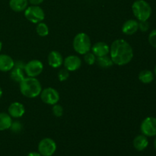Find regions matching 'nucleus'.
<instances>
[{"mask_svg":"<svg viewBox=\"0 0 156 156\" xmlns=\"http://www.w3.org/2000/svg\"><path fill=\"white\" fill-rule=\"evenodd\" d=\"M12 132H13L14 133H19L21 130H22V124L20 123L19 121H12V125H11L10 128Z\"/></svg>","mask_w":156,"mask_h":156,"instance_id":"obj_25","label":"nucleus"},{"mask_svg":"<svg viewBox=\"0 0 156 156\" xmlns=\"http://www.w3.org/2000/svg\"><path fill=\"white\" fill-rule=\"evenodd\" d=\"M73 46L76 53L80 55H85L91 49V39L87 34L81 32L75 36Z\"/></svg>","mask_w":156,"mask_h":156,"instance_id":"obj_4","label":"nucleus"},{"mask_svg":"<svg viewBox=\"0 0 156 156\" xmlns=\"http://www.w3.org/2000/svg\"><path fill=\"white\" fill-rule=\"evenodd\" d=\"M28 6V0H9V7L15 12H21Z\"/></svg>","mask_w":156,"mask_h":156,"instance_id":"obj_18","label":"nucleus"},{"mask_svg":"<svg viewBox=\"0 0 156 156\" xmlns=\"http://www.w3.org/2000/svg\"><path fill=\"white\" fill-rule=\"evenodd\" d=\"M12 123L11 116L7 113H0V131H4L10 128Z\"/></svg>","mask_w":156,"mask_h":156,"instance_id":"obj_19","label":"nucleus"},{"mask_svg":"<svg viewBox=\"0 0 156 156\" xmlns=\"http://www.w3.org/2000/svg\"><path fill=\"white\" fill-rule=\"evenodd\" d=\"M36 32L40 37H47L49 34V27L47 24L44 22H40L37 24Z\"/></svg>","mask_w":156,"mask_h":156,"instance_id":"obj_22","label":"nucleus"},{"mask_svg":"<svg viewBox=\"0 0 156 156\" xmlns=\"http://www.w3.org/2000/svg\"><path fill=\"white\" fill-rule=\"evenodd\" d=\"M15 61L7 54H0V71L9 72L13 69Z\"/></svg>","mask_w":156,"mask_h":156,"instance_id":"obj_16","label":"nucleus"},{"mask_svg":"<svg viewBox=\"0 0 156 156\" xmlns=\"http://www.w3.org/2000/svg\"><path fill=\"white\" fill-rule=\"evenodd\" d=\"M134 16L139 21H148L152 15V7L145 0H136L132 5Z\"/></svg>","mask_w":156,"mask_h":156,"instance_id":"obj_3","label":"nucleus"},{"mask_svg":"<svg viewBox=\"0 0 156 156\" xmlns=\"http://www.w3.org/2000/svg\"><path fill=\"white\" fill-rule=\"evenodd\" d=\"M52 111L53 114L55 117H62L63 114V108L61 105L56 104V105H53V108H52Z\"/></svg>","mask_w":156,"mask_h":156,"instance_id":"obj_24","label":"nucleus"},{"mask_svg":"<svg viewBox=\"0 0 156 156\" xmlns=\"http://www.w3.org/2000/svg\"><path fill=\"white\" fill-rule=\"evenodd\" d=\"M56 150V144L50 138H44L38 144V152L42 156H52Z\"/></svg>","mask_w":156,"mask_h":156,"instance_id":"obj_8","label":"nucleus"},{"mask_svg":"<svg viewBox=\"0 0 156 156\" xmlns=\"http://www.w3.org/2000/svg\"><path fill=\"white\" fill-rule=\"evenodd\" d=\"M24 73L28 77L36 78L42 73L44 64L38 59H32L24 66Z\"/></svg>","mask_w":156,"mask_h":156,"instance_id":"obj_7","label":"nucleus"},{"mask_svg":"<svg viewBox=\"0 0 156 156\" xmlns=\"http://www.w3.org/2000/svg\"><path fill=\"white\" fill-rule=\"evenodd\" d=\"M133 145L135 149H136L139 152L145 150L149 146V140H148L147 136L142 134V135H138L135 137L133 142Z\"/></svg>","mask_w":156,"mask_h":156,"instance_id":"obj_17","label":"nucleus"},{"mask_svg":"<svg viewBox=\"0 0 156 156\" xmlns=\"http://www.w3.org/2000/svg\"><path fill=\"white\" fill-rule=\"evenodd\" d=\"M154 73H155V76H156V66H155V69H154Z\"/></svg>","mask_w":156,"mask_h":156,"instance_id":"obj_34","label":"nucleus"},{"mask_svg":"<svg viewBox=\"0 0 156 156\" xmlns=\"http://www.w3.org/2000/svg\"><path fill=\"white\" fill-rule=\"evenodd\" d=\"M27 156H42L39 152H31L30 153H28L27 155Z\"/></svg>","mask_w":156,"mask_h":156,"instance_id":"obj_30","label":"nucleus"},{"mask_svg":"<svg viewBox=\"0 0 156 156\" xmlns=\"http://www.w3.org/2000/svg\"><path fill=\"white\" fill-rule=\"evenodd\" d=\"M47 61L49 66L53 69L59 68L63 64V58L59 52L53 50L47 56Z\"/></svg>","mask_w":156,"mask_h":156,"instance_id":"obj_13","label":"nucleus"},{"mask_svg":"<svg viewBox=\"0 0 156 156\" xmlns=\"http://www.w3.org/2000/svg\"><path fill=\"white\" fill-rule=\"evenodd\" d=\"M149 29V24L148 21H140L139 22V30H140L143 32L147 31Z\"/></svg>","mask_w":156,"mask_h":156,"instance_id":"obj_28","label":"nucleus"},{"mask_svg":"<svg viewBox=\"0 0 156 156\" xmlns=\"http://www.w3.org/2000/svg\"><path fill=\"white\" fill-rule=\"evenodd\" d=\"M148 41L149 44L154 48H156V29L152 30L148 37Z\"/></svg>","mask_w":156,"mask_h":156,"instance_id":"obj_27","label":"nucleus"},{"mask_svg":"<svg viewBox=\"0 0 156 156\" xmlns=\"http://www.w3.org/2000/svg\"><path fill=\"white\" fill-rule=\"evenodd\" d=\"M69 77V72L66 69H62L58 73V79L60 82H64V81L67 80Z\"/></svg>","mask_w":156,"mask_h":156,"instance_id":"obj_26","label":"nucleus"},{"mask_svg":"<svg viewBox=\"0 0 156 156\" xmlns=\"http://www.w3.org/2000/svg\"><path fill=\"white\" fill-rule=\"evenodd\" d=\"M139 30L138 21L134 19H129L123 23L122 26V31L126 35H133Z\"/></svg>","mask_w":156,"mask_h":156,"instance_id":"obj_15","label":"nucleus"},{"mask_svg":"<svg viewBox=\"0 0 156 156\" xmlns=\"http://www.w3.org/2000/svg\"><path fill=\"white\" fill-rule=\"evenodd\" d=\"M2 49V42L0 41V52H1Z\"/></svg>","mask_w":156,"mask_h":156,"instance_id":"obj_33","label":"nucleus"},{"mask_svg":"<svg viewBox=\"0 0 156 156\" xmlns=\"http://www.w3.org/2000/svg\"><path fill=\"white\" fill-rule=\"evenodd\" d=\"M44 1V0H28V2L31 5H40Z\"/></svg>","mask_w":156,"mask_h":156,"instance_id":"obj_29","label":"nucleus"},{"mask_svg":"<svg viewBox=\"0 0 156 156\" xmlns=\"http://www.w3.org/2000/svg\"><path fill=\"white\" fill-rule=\"evenodd\" d=\"M24 66L25 63H24L21 61H17L15 62V66H14L13 69L11 70L10 77L14 82H20L25 78L24 76Z\"/></svg>","mask_w":156,"mask_h":156,"instance_id":"obj_10","label":"nucleus"},{"mask_svg":"<svg viewBox=\"0 0 156 156\" xmlns=\"http://www.w3.org/2000/svg\"><path fill=\"white\" fill-rule=\"evenodd\" d=\"M2 94H3V91H2V90L1 87H0V98H1L2 96Z\"/></svg>","mask_w":156,"mask_h":156,"instance_id":"obj_31","label":"nucleus"},{"mask_svg":"<svg viewBox=\"0 0 156 156\" xmlns=\"http://www.w3.org/2000/svg\"><path fill=\"white\" fill-rule=\"evenodd\" d=\"M24 16L30 22L38 24L44 20L45 13L39 5H30L24 10Z\"/></svg>","mask_w":156,"mask_h":156,"instance_id":"obj_5","label":"nucleus"},{"mask_svg":"<svg viewBox=\"0 0 156 156\" xmlns=\"http://www.w3.org/2000/svg\"><path fill=\"white\" fill-rule=\"evenodd\" d=\"M25 113L24 106L20 102H13L8 108V114L13 118H21Z\"/></svg>","mask_w":156,"mask_h":156,"instance_id":"obj_12","label":"nucleus"},{"mask_svg":"<svg viewBox=\"0 0 156 156\" xmlns=\"http://www.w3.org/2000/svg\"><path fill=\"white\" fill-rule=\"evenodd\" d=\"M96 59H97V57H96L95 55H94L92 52L91 53V52L89 51L84 55V60H85V62L89 66L94 65L96 62Z\"/></svg>","mask_w":156,"mask_h":156,"instance_id":"obj_23","label":"nucleus"},{"mask_svg":"<svg viewBox=\"0 0 156 156\" xmlns=\"http://www.w3.org/2000/svg\"><path fill=\"white\" fill-rule=\"evenodd\" d=\"M140 129L143 135L147 137H153L156 136V118L154 117H148L143 120Z\"/></svg>","mask_w":156,"mask_h":156,"instance_id":"obj_9","label":"nucleus"},{"mask_svg":"<svg viewBox=\"0 0 156 156\" xmlns=\"http://www.w3.org/2000/svg\"><path fill=\"white\" fill-rule=\"evenodd\" d=\"M41 101L46 105H54L58 104L59 98V94L57 90L55 88L49 87L42 90L41 94H40Z\"/></svg>","mask_w":156,"mask_h":156,"instance_id":"obj_6","label":"nucleus"},{"mask_svg":"<svg viewBox=\"0 0 156 156\" xmlns=\"http://www.w3.org/2000/svg\"><path fill=\"white\" fill-rule=\"evenodd\" d=\"M154 147H155V150H156V136H155V139L154 140Z\"/></svg>","mask_w":156,"mask_h":156,"instance_id":"obj_32","label":"nucleus"},{"mask_svg":"<svg viewBox=\"0 0 156 156\" xmlns=\"http://www.w3.org/2000/svg\"><path fill=\"white\" fill-rule=\"evenodd\" d=\"M91 51L95 55L96 57L107 56L110 53V47L105 42H97L91 47Z\"/></svg>","mask_w":156,"mask_h":156,"instance_id":"obj_14","label":"nucleus"},{"mask_svg":"<svg viewBox=\"0 0 156 156\" xmlns=\"http://www.w3.org/2000/svg\"><path fill=\"white\" fill-rule=\"evenodd\" d=\"M63 65L69 72H74L79 69L82 66V60L76 55H70L63 59Z\"/></svg>","mask_w":156,"mask_h":156,"instance_id":"obj_11","label":"nucleus"},{"mask_svg":"<svg viewBox=\"0 0 156 156\" xmlns=\"http://www.w3.org/2000/svg\"><path fill=\"white\" fill-rule=\"evenodd\" d=\"M139 80L143 84H149L154 80V74L148 69L143 70L139 74Z\"/></svg>","mask_w":156,"mask_h":156,"instance_id":"obj_20","label":"nucleus"},{"mask_svg":"<svg viewBox=\"0 0 156 156\" xmlns=\"http://www.w3.org/2000/svg\"><path fill=\"white\" fill-rule=\"evenodd\" d=\"M21 94L28 98L38 97L42 91V85L37 79L34 77H25L19 83Z\"/></svg>","mask_w":156,"mask_h":156,"instance_id":"obj_2","label":"nucleus"},{"mask_svg":"<svg viewBox=\"0 0 156 156\" xmlns=\"http://www.w3.org/2000/svg\"><path fill=\"white\" fill-rule=\"evenodd\" d=\"M110 57L114 64L125 66L133 58V50L130 44L123 39L115 40L110 47Z\"/></svg>","mask_w":156,"mask_h":156,"instance_id":"obj_1","label":"nucleus"},{"mask_svg":"<svg viewBox=\"0 0 156 156\" xmlns=\"http://www.w3.org/2000/svg\"><path fill=\"white\" fill-rule=\"evenodd\" d=\"M96 62H97L98 65L99 66L104 69L110 68V67H111L114 65V62H113L112 59H111V58L108 55L101 56V57H97Z\"/></svg>","mask_w":156,"mask_h":156,"instance_id":"obj_21","label":"nucleus"}]
</instances>
